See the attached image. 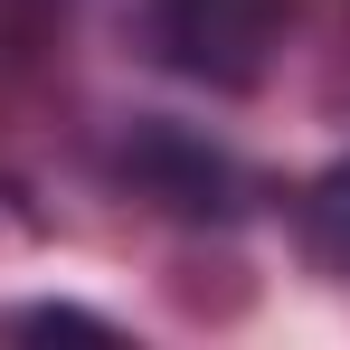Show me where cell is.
<instances>
[{"label": "cell", "instance_id": "3", "mask_svg": "<svg viewBox=\"0 0 350 350\" xmlns=\"http://www.w3.org/2000/svg\"><path fill=\"white\" fill-rule=\"evenodd\" d=\"M19 332H95V341H105V322H95V312H19Z\"/></svg>", "mask_w": 350, "mask_h": 350}, {"label": "cell", "instance_id": "1", "mask_svg": "<svg viewBox=\"0 0 350 350\" xmlns=\"http://www.w3.org/2000/svg\"><path fill=\"white\" fill-rule=\"evenodd\" d=\"M275 0H152V38L180 76H208V85H246L265 48H275Z\"/></svg>", "mask_w": 350, "mask_h": 350}, {"label": "cell", "instance_id": "2", "mask_svg": "<svg viewBox=\"0 0 350 350\" xmlns=\"http://www.w3.org/2000/svg\"><path fill=\"white\" fill-rule=\"evenodd\" d=\"M312 246H322L332 265H350V161L312 189Z\"/></svg>", "mask_w": 350, "mask_h": 350}]
</instances>
